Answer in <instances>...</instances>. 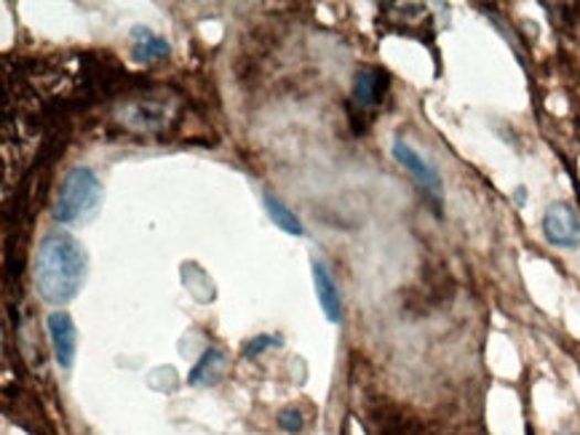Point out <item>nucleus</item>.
Instances as JSON below:
<instances>
[{"label": "nucleus", "instance_id": "1", "mask_svg": "<svg viewBox=\"0 0 580 435\" xmlns=\"http://www.w3.org/2000/svg\"><path fill=\"white\" fill-rule=\"evenodd\" d=\"M86 252L65 230H51L35 254V286L49 305H67L86 280Z\"/></svg>", "mask_w": 580, "mask_h": 435}, {"label": "nucleus", "instance_id": "2", "mask_svg": "<svg viewBox=\"0 0 580 435\" xmlns=\"http://www.w3.org/2000/svg\"><path fill=\"white\" fill-rule=\"evenodd\" d=\"M102 201V184L97 174L86 166H75L70 169L60 184L54 203V220L62 225H73V222H83L99 209Z\"/></svg>", "mask_w": 580, "mask_h": 435}, {"label": "nucleus", "instance_id": "3", "mask_svg": "<svg viewBox=\"0 0 580 435\" xmlns=\"http://www.w3.org/2000/svg\"><path fill=\"white\" fill-rule=\"evenodd\" d=\"M544 233L548 243L559 248H576L580 243V216L570 203H551L544 216Z\"/></svg>", "mask_w": 580, "mask_h": 435}, {"label": "nucleus", "instance_id": "4", "mask_svg": "<svg viewBox=\"0 0 580 435\" xmlns=\"http://www.w3.org/2000/svg\"><path fill=\"white\" fill-rule=\"evenodd\" d=\"M391 150H393V158H397V161L414 177V182H418L420 188H423L425 193L433 198V201L436 203L442 201V177L436 174V169H433L429 161H423L420 152L414 150L412 145H407L404 139H397Z\"/></svg>", "mask_w": 580, "mask_h": 435}, {"label": "nucleus", "instance_id": "5", "mask_svg": "<svg viewBox=\"0 0 580 435\" xmlns=\"http://www.w3.org/2000/svg\"><path fill=\"white\" fill-rule=\"evenodd\" d=\"M49 335L54 344V358L62 369H70L75 361V350H78V331H75L73 318L67 312L54 310L49 316Z\"/></svg>", "mask_w": 580, "mask_h": 435}, {"label": "nucleus", "instance_id": "6", "mask_svg": "<svg viewBox=\"0 0 580 435\" xmlns=\"http://www.w3.org/2000/svg\"><path fill=\"white\" fill-rule=\"evenodd\" d=\"M314 286L318 294V303L324 307V316H327L329 323H340L342 321V299L340 291H337L335 278L327 270L321 259H314Z\"/></svg>", "mask_w": 580, "mask_h": 435}, {"label": "nucleus", "instance_id": "7", "mask_svg": "<svg viewBox=\"0 0 580 435\" xmlns=\"http://www.w3.org/2000/svg\"><path fill=\"white\" fill-rule=\"evenodd\" d=\"M388 92V73L382 70H361L354 83V102L361 110L378 107Z\"/></svg>", "mask_w": 580, "mask_h": 435}, {"label": "nucleus", "instance_id": "8", "mask_svg": "<svg viewBox=\"0 0 580 435\" xmlns=\"http://www.w3.org/2000/svg\"><path fill=\"white\" fill-rule=\"evenodd\" d=\"M222 371H225V353H222L220 348H209L207 353L201 356V361L196 363L193 371H190L188 385L193 388L214 385V382L222 376Z\"/></svg>", "mask_w": 580, "mask_h": 435}, {"label": "nucleus", "instance_id": "9", "mask_svg": "<svg viewBox=\"0 0 580 435\" xmlns=\"http://www.w3.org/2000/svg\"><path fill=\"white\" fill-rule=\"evenodd\" d=\"M131 38H134V56H137L139 62H145V65L169 56V43H166L161 35L150 33V30L145 28H137L131 33Z\"/></svg>", "mask_w": 580, "mask_h": 435}, {"label": "nucleus", "instance_id": "10", "mask_svg": "<svg viewBox=\"0 0 580 435\" xmlns=\"http://www.w3.org/2000/svg\"><path fill=\"white\" fill-rule=\"evenodd\" d=\"M265 211L271 214V220L284 230V233H289V235H303L305 233L303 222L297 220V214H292V209L284 206V203L278 201L276 195L265 193Z\"/></svg>", "mask_w": 580, "mask_h": 435}, {"label": "nucleus", "instance_id": "11", "mask_svg": "<svg viewBox=\"0 0 580 435\" xmlns=\"http://www.w3.org/2000/svg\"><path fill=\"white\" fill-rule=\"evenodd\" d=\"M378 435H414V427L401 414H386L378 417Z\"/></svg>", "mask_w": 580, "mask_h": 435}, {"label": "nucleus", "instance_id": "12", "mask_svg": "<svg viewBox=\"0 0 580 435\" xmlns=\"http://www.w3.org/2000/svg\"><path fill=\"white\" fill-rule=\"evenodd\" d=\"M282 344H284V337H278V335L276 337L260 335V337L249 339L241 353H244V358H257V356H263L267 348H282Z\"/></svg>", "mask_w": 580, "mask_h": 435}, {"label": "nucleus", "instance_id": "13", "mask_svg": "<svg viewBox=\"0 0 580 435\" xmlns=\"http://www.w3.org/2000/svg\"><path fill=\"white\" fill-rule=\"evenodd\" d=\"M278 425H282V431L286 433H299L303 431V414H299L297 409H284V412L278 414Z\"/></svg>", "mask_w": 580, "mask_h": 435}, {"label": "nucleus", "instance_id": "14", "mask_svg": "<svg viewBox=\"0 0 580 435\" xmlns=\"http://www.w3.org/2000/svg\"><path fill=\"white\" fill-rule=\"evenodd\" d=\"M570 435H580V433H570Z\"/></svg>", "mask_w": 580, "mask_h": 435}]
</instances>
